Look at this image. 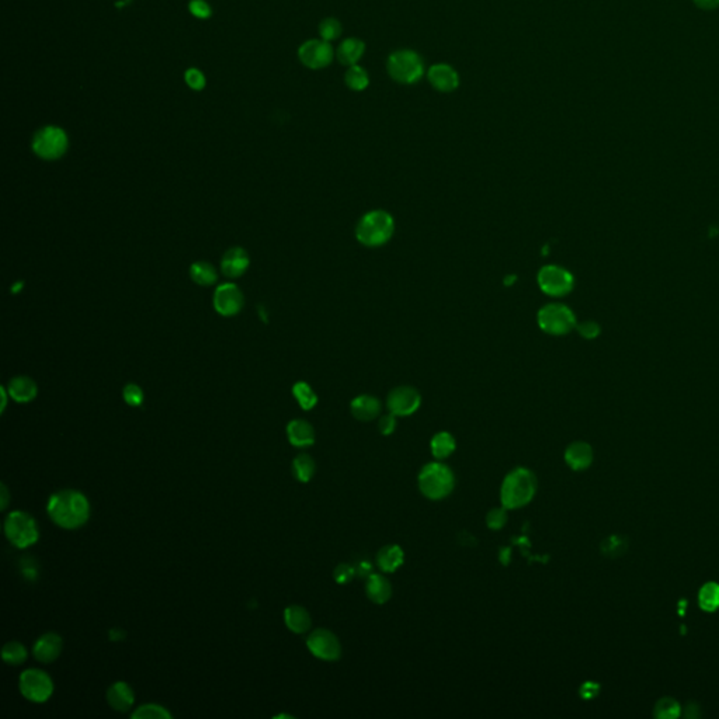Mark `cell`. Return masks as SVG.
Instances as JSON below:
<instances>
[{"label":"cell","mask_w":719,"mask_h":719,"mask_svg":"<svg viewBox=\"0 0 719 719\" xmlns=\"http://www.w3.org/2000/svg\"><path fill=\"white\" fill-rule=\"evenodd\" d=\"M51 520L65 530H75L85 526L90 517L88 498L75 489H64L54 493L47 506Z\"/></svg>","instance_id":"1"},{"label":"cell","mask_w":719,"mask_h":719,"mask_svg":"<svg viewBox=\"0 0 719 719\" xmlns=\"http://www.w3.org/2000/svg\"><path fill=\"white\" fill-rule=\"evenodd\" d=\"M537 477L527 468H516L510 471L500 489L502 506L507 510H516L527 506L537 493Z\"/></svg>","instance_id":"2"},{"label":"cell","mask_w":719,"mask_h":719,"mask_svg":"<svg viewBox=\"0 0 719 719\" xmlns=\"http://www.w3.org/2000/svg\"><path fill=\"white\" fill-rule=\"evenodd\" d=\"M394 231V217L384 210H376L367 212L358 221L355 228V236L362 245L369 247H377L385 245L392 238Z\"/></svg>","instance_id":"3"},{"label":"cell","mask_w":719,"mask_h":719,"mask_svg":"<svg viewBox=\"0 0 719 719\" xmlns=\"http://www.w3.org/2000/svg\"><path fill=\"white\" fill-rule=\"evenodd\" d=\"M418 485L427 499L441 500L456 488V475L453 470L443 463L426 464L418 477Z\"/></svg>","instance_id":"4"},{"label":"cell","mask_w":719,"mask_h":719,"mask_svg":"<svg viewBox=\"0 0 719 719\" xmlns=\"http://www.w3.org/2000/svg\"><path fill=\"white\" fill-rule=\"evenodd\" d=\"M390 76L401 85H413L425 74V64L420 55L412 50H398L392 53L387 62Z\"/></svg>","instance_id":"5"},{"label":"cell","mask_w":719,"mask_h":719,"mask_svg":"<svg viewBox=\"0 0 719 719\" xmlns=\"http://www.w3.org/2000/svg\"><path fill=\"white\" fill-rule=\"evenodd\" d=\"M69 146L67 132L57 125H47L39 130L33 138L34 153L44 160H57L65 155Z\"/></svg>","instance_id":"6"},{"label":"cell","mask_w":719,"mask_h":719,"mask_svg":"<svg viewBox=\"0 0 719 719\" xmlns=\"http://www.w3.org/2000/svg\"><path fill=\"white\" fill-rule=\"evenodd\" d=\"M5 534L18 548H27L40 538L39 524L33 516L26 512H12L5 520Z\"/></svg>","instance_id":"7"},{"label":"cell","mask_w":719,"mask_h":719,"mask_svg":"<svg viewBox=\"0 0 719 719\" xmlns=\"http://www.w3.org/2000/svg\"><path fill=\"white\" fill-rule=\"evenodd\" d=\"M538 326L542 331L552 336L569 333L576 326V316L572 309L563 303H548L538 310Z\"/></svg>","instance_id":"8"},{"label":"cell","mask_w":719,"mask_h":719,"mask_svg":"<svg viewBox=\"0 0 719 719\" xmlns=\"http://www.w3.org/2000/svg\"><path fill=\"white\" fill-rule=\"evenodd\" d=\"M19 688L29 701L46 702L54 692V681L44 670L27 669L20 676Z\"/></svg>","instance_id":"9"},{"label":"cell","mask_w":719,"mask_h":719,"mask_svg":"<svg viewBox=\"0 0 719 719\" xmlns=\"http://www.w3.org/2000/svg\"><path fill=\"white\" fill-rule=\"evenodd\" d=\"M538 285L549 296H563L573 289L575 278L570 271L561 266H545L538 273Z\"/></svg>","instance_id":"10"},{"label":"cell","mask_w":719,"mask_h":719,"mask_svg":"<svg viewBox=\"0 0 719 719\" xmlns=\"http://www.w3.org/2000/svg\"><path fill=\"white\" fill-rule=\"evenodd\" d=\"M334 53L330 43L319 40H308L301 44L298 50V58L303 67L312 71H319L329 67L333 61Z\"/></svg>","instance_id":"11"},{"label":"cell","mask_w":719,"mask_h":719,"mask_svg":"<svg viewBox=\"0 0 719 719\" xmlns=\"http://www.w3.org/2000/svg\"><path fill=\"white\" fill-rule=\"evenodd\" d=\"M309 652L317 659L334 662L341 656V645L338 638L329 629L317 628L312 631L306 639Z\"/></svg>","instance_id":"12"},{"label":"cell","mask_w":719,"mask_h":719,"mask_svg":"<svg viewBox=\"0 0 719 719\" xmlns=\"http://www.w3.org/2000/svg\"><path fill=\"white\" fill-rule=\"evenodd\" d=\"M422 405V395L413 387H398L392 390L387 399V406L395 416H411Z\"/></svg>","instance_id":"13"},{"label":"cell","mask_w":719,"mask_h":719,"mask_svg":"<svg viewBox=\"0 0 719 719\" xmlns=\"http://www.w3.org/2000/svg\"><path fill=\"white\" fill-rule=\"evenodd\" d=\"M243 294L235 284H222L215 289L214 306L224 316H233L243 306Z\"/></svg>","instance_id":"14"},{"label":"cell","mask_w":719,"mask_h":719,"mask_svg":"<svg viewBox=\"0 0 719 719\" xmlns=\"http://www.w3.org/2000/svg\"><path fill=\"white\" fill-rule=\"evenodd\" d=\"M427 79L430 85L441 93H451L460 86V75L448 64H436L430 67Z\"/></svg>","instance_id":"15"},{"label":"cell","mask_w":719,"mask_h":719,"mask_svg":"<svg viewBox=\"0 0 719 719\" xmlns=\"http://www.w3.org/2000/svg\"><path fill=\"white\" fill-rule=\"evenodd\" d=\"M62 648V638L55 632H48L37 639L33 646V655L41 663H51L60 657Z\"/></svg>","instance_id":"16"},{"label":"cell","mask_w":719,"mask_h":719,"mask_svg":"<svg viewBox=\"0 0 719 719\" xmlns=\"http://www.w3.org/2000/svg\"><path fill=\"white\" fill-rule=\"evenodd\" d=\"M351 415L360 422H371L381 413V402L373 395H360L350 404Z\"/></svg>","instance_id":"17"},{"label":"cell","mask_w":719,"mask_h":719,"mask_svg":"<svg viewBox=\"0 0 719 719\" xmlns=\"http://www.w3.org/2000/svg\"><path fill=\"white\" fill-rule=\"evenodd\" d=\"M249 267V256L242 247L229 249L221 261L222 273L231 278L240 277Z\"/></svg>","instance_id":"18"},{"label":"cell","mask_w":719,"mask_h":719,"mask_svg":"<svg viewBox=\"0 0 719 719\" xmlns=\"http://www.w3.org/2000/svg\"><path fill=\"white\" fill-rule=\"evenodd\" d=\"M107 701L113 709L118 712H127L134 705L135 694L127 683L117 681L107 690Z\"/></svg>","instance_id":"19"},{"label":"cell","mask_w":719,"mask_h":719,"mask_svg":"<svg viewBox=\"0 0 719 719\" xmlns=\"http://www.w3.org/2000/svg\"><path fill=\"white\" fill-rule=\"evenodd\" d=\"M565 461L573 471H583L593 463V450L587 443L575 441L565 451Z\"/></svg>","instance_id":"20"},{"label":"cell","mask_w":719,"mask_h":719,"mask_svg":"<svg viewBox=\"0 0 719 719\" xmlns=\"http://www.w3.org/2000/svg\"><path fill=\"white\" fill-rule=\"evenodd\" d=\"M366 593L376 604H385L392 596L391 582L381 573H371L367 577Z\"/></svg>","instance_id":"21"},{"label":"cell","mask_w":719,"mask_h":719,"mask_svg":"<svg viewBox=\"0 0 719 719\" xmlns=\"http://www.w3.org/2000/svg\"><path fill=\"white\" fill-rule=\"evenodd\" d=\"M288 441L295 447H308L315 443V430L313 427L302 419H296L288 423L287 426Z\"/></svg>","instance_id":"22"},{"label":"cell","mask_w":719,"mask_h":719,"mask_svg":"<svg viewBox=\"0 0 719 719\" xmlns=\"http://www.w3.org/2000/svg\"><path fill=\"white\" fill-rule=\"evenodd\" d=\"M366 53V44L358 39H345L337 48V60L345 67L358 65V61Z\"/></svg>","instance_id":"23"},{"label":"cell","mask_w":719,"mask_h":719,"mask_svg":"<svg viewBox=\"0 0 719 719\" xmlns=\"http://www.w3.org/2000/svg\"><path fill=\"white\" fill-rule=\"evenodd\" d=\"M405 554L399 545H385L377 554V565L385 573H392L404 565Z\"/></svg>","instance_id":"24"},{"label":"cell","mask_w":719,"mask_h":719,"mask_svg":"<svg viewBox=\"0 0 719 719\" xmlns=\"http://www.w3.org/2000/svg\"><path fill=\"white\" fill-rule=\"evenodd\" d=\"M9 395L20 404L32 402L37 397V384L29 377H16L9 384Z\"/></svg>","instance_id":"25"},{"label":"cell","mask_w":719,"mask_h":719,"mask_svg":"<svg viewBox=\"0 0 719 719\" xmlns=\"http://www.w3.org/2000/svg\"><path fill=\"white\" fill-rule=\"evenodd\" d=\"M284 621L289 631L295 634H303L310 628V615L301 605H289L284 611Z\"/></svg>","instance_id":"26"},{"label":"cell","mask_w":719,"mask_h":719,"mask_svg":"<svg viewBox=\"0 0 719 719\" xmlns=\"http://www.w3.org/2000/svg\"><path fill=\"white\" fill-rule=\"evenodd\" d=\"M456 447H457L456 439L448 432L437 433L432 439V441H430L432 454H433V457L436 460H446V458H448L456 451Z\"/></svg>","instance_id":"27"},{"label":"cell","mask_w":719,"mask_h":719,"mask_svg":"<svg viewBox=\"0 0 719 719\" xmlns=\"http://www.w3.org/2000/svg\"><path fill=\"white\" fill-rule=\"evenodd\" d=\"M344 82L347 88L352 92H363L370 85V76L369 72L360 65L348 67L344 75Z\"/></svg>","instance_id":"28"},{"label":"cell","mask_w":719,"mask_h":719,"mask_svg":"<svg viewBox=\"0 0 719 719\" xmlns=\"http://www.w3.org/2000/svg\"><path fill=\"white\" fill-rule=\"evenodd\" d=\"M315 471H316V465H315V461L308 454H299L294 458L292 461V474L294 477L302 482V484H306L309 482L313 475H315Z\"/></svg>","instance_id":"29"},{"label":"cell","mask_w":719,"mask_h":719,"mask_svg":"<svg viewBox=\"0 0 719 719\" xmlns=\"http://www.w3.org/2000/svg\"><path fill=\"white\" fill-rule=\"evenodd\" d=\"M190 277L196 284L207 287L217 281V270L207 261H197L190 267Z\"/></svg>","instance_id":"30"},{"label":"cell","mask_w":719,"mask_h":719,"mask_svg":"<svg viewBox=\"0 0 719 719\" xmlns=\"http://www.w3.org/2000/svg\"><path fill=\"white\" fill-rule=\"evenodd\" d=\"M699 607L704 611L712 612L719 608V584L713 582L705 583L698 594Z\"/></svg>","instance_id":"31"},{"label":"cell","mask_w":719,"mask_h":719,"mask_svg":"<svg viewBox=\"0 0 719 719\" xmlns=\"http://www.w3.org/2000/svg\"><path fill=\"white\" fill-rule=\"evenodd\" d=\"M292 394L296 399V402L299 404V406L303 409V411H310L316 406L317 404V397L316 394L313 392V390L310 388V385H308L306 383L303 381H299L296 383L294 387H292Z\"/></svg>","instance_id":"32"},{"label":"cell","mask_w":719,"mask_h":719,"mask_svg":"<svg viewBox=\"0 0 719 719\" xmlns=\"http://www.w3.org/2000/svg\"><path fill=\"white\" fill-rule=\"evenodd\" d=\"M2 657L8 664L19 666L27 659V649L23 643L18 641L8 642L2 649Z\"/></svg>","instance_id":"33"},{"label":"cell","mask_w":719,"mask_h":719,"mask_svg":"<svg viewBox=\"0 0 719 719\" xmlns=\"http://www.w3.org/2000/svg\"><path fill=\"white\" fill-rule=\"evenodd\" d=\"M680 712L681 708L676 699L670 697H663L656 702L653 715L657 719H676L680 716Z\"/></svg>","instance_id":"34"},{"label":"cell","mask_w":719,"mask_h":719,"mask_svg":"<svg viewBox=\"0 0 719 719\" xmlns=\"http://www.w3.org/2000/svg\"><path fill=\"white\" fill-rule=\"evenodd\" d=\"M134 719H166L172 718V713L159 704H145L137 708L132 713Z\"/></svg>","instance_id":"35"},{"label":"cell","mask_w":719,"mask_h":719,"mask_svg":"<svg viewBox=\"0 0 719 719\" xmlns=\"http://www.w3.org/2000/svg\"><path fill=\"white\" fill-rule=\"evenodd\" d=\"M628 548L626 538L621 535H612L601 542V552L608 558H617L622 555Z\"/></svg>","instance_id":"36"},{"label":"cell","mask_w":719,"mask_h":719,"mask_svg":"<svg viewBox=\"0 0 719 719\" xmlns=\"http://www.w3.org/2000/svg\"><path fill=\"white\" fill-rule=\"evenodd\" d=\"M343 32V27L340 25V22L334 18H327L324 20L320 22L319 25V36L322 40L330 43V41H334L340 37Z\"/></svg>","instance_id":"37"},{"label":"cell","mask_w":719,"mask_h":719,"mask_svg":"<svg viewBox=\"0 0 719 719\" xmlns=\"http://www.w3.org/2000/svg\"><path fill=\"white\" fill-rule=\"evenodd\" d=\"M184 82L189 86V89H191L194 92H201L207 86V79H205L204 72H201L197 68H189L184 72Z\"/></svg>","instance_id":"38"},{"label":"cell","mask_w":719,"mask_h":719,"mask_svg":"<svg viewBox=\"0 0 719 719\" xmlns=\"http://www.w3.org/2000/svg\"><path fill=\"white\" fill-rule=\"evenodd\" d=\"M507 523V509L506 507H495L486 514V526L491 530H502Z\"/></svg>","instance_id":"39"},{"label":"cell","mask_w":719,"mask_h":719,"mask_svg":"<svg viewBox=\"0 0 719 719\" xmlns=\"http://www.w3.org/2000/svg\"><path fill=\"white\" fill-rule=\"evenodd\" d=\"M189 12L200 20H207L212 16V8L205 0H191L189 4Z\"/></svg>","instance_id":"40"},{"label":"cell","mask_w":719,"mask_h":719,"mask_svg":"<svg viewBox=\"0 0 719 719\" xmlns=\"http://www.w3.org/2000/svg\"><path fill=\"white\" fill-rule=\"evenodd\" d=\"M123 397H124V401L130 406H141L144 402V391L137 384L125 385V388L123 391Z\"/></svg>","instance_id":"41"},{"label":"cell","mask_w":719,"mask_h":719,"mask_svg":"<svg viewBox=\"0 0 719 719\" xmlns=\"http://www.w3.org/2000/svg\"><path fill=\"white\" fill-rule=\"evenodd\" d=\"M355 568L348 565V563H340L337 565V568L334 569L333 572V576H334V580L340 584H345L348 582L352 580V577L355 576Z\"/></svg>","instance_id":"42"},{"label":"cell","mask_w":719,"mask_h":719,"mask_svg":"<svg viewBox=\"0 0 719 719\" xmlns=\"http://www.w3.org/2000/svg\"><path fill=\"white\" fill-rule=\"evenodd\" d=\"M395 427H397V416L391 412L388 415H384L378 422V429H380L381 434H384V436L392 434L395 432Z\"/></svg>","instance_id":"43"},{"label":"cell","mask_w":719,"mask_h":719,"mask_svg":"<svg viewBox=\"0 0 719 719\" xmlns=\"http://www.w3.org/2000/svg\"><path fill=\"white\" fill-rule=\"evenodd\" d=\"M577 330L579 333L584 337V338H594L600 334V326L593 322V320H586V322H582L579 326H577Z\"/></svg>","instance_id":"44"},{"label":"cell","mask_w":719,"mask_h":719,"mask_svg":"<svg viewBox=\"0 0 719 719\" xmlns=\"http://www.w3.org/2000/svg\"><path fill=\"white\" fill-rule=\"evenodd\" d=\"M692 2L697 8H699L701 11H706V12H711V11H715L719 8V0H692Z\"/></svg>","instance_id":"45"},{"label":"cell","mask_w":719,"mask_h":719,"mask_svg":"<svg viewBox=\"0 0 719 719\" xmlns=\"http://www.w3.org/2000/svg\"><path fill=\"white\" fill-rule=\"evenodd\" d=\"M598 692V684H594V683H586L582 685V690H580V694L583 698H593L596 697Z\"/></svg>","instance_id":"46"},{"label":"cell","mask_w":719,"mask_h":719,"mask_svg":"<svg viewBox=\"0 0 719 719\" xmlns=\"http://www.w3.org/2000/svg\"><path fill=\"white\" fill-rule=\"evenodd\" d=\"M355 572L362 577H369L373 573V565L369 561H363L355 568Z\"/></svg>","instance_id":"47"},{"label":"cell","mask_w":719,"mask_h":719,"mask_svg":"<svg viewBox=\"0 0 719 719\" xmlns=\"http://www.w3.org/2000/svg\"><path fill=\"white\" fill-rule=\"evenodd\" d=\"M9 500H11V496H9V491L6 488L5 484H2V493H0V505H2V510H5L9 505Z\"/></svg>","instance_id":"48"},{"label":"cell","mask_w":719,"mask_h":719,"mask_svg":"<svg viewBox=\"0 0 719 719\" xmlns=\"http://www.w3.org/2000/svg\"><path fill=\"white\" fill-rule=\"evenodd\" d=\"M124 638H125V632H123L121 629L114 628V629H111V631H110V639H111V641H116V642H117V641H121V639H124Z\"/></svg>","instance_id":"49"},{"label":"cell","mask_w":719,"mask_h":719,"mask_svg":"<svg viewBox=\"0 0 719 719\" xmlns=\"http://www.w3.org/2000/svg\"><path fill=\"white\" fill-rule=\"evenodd\" d=\"M514 281H516V275H507V278L505 280V284L507 287H510V284H514Z\"/></svg>","instance_id":"50"}]
</instances>
